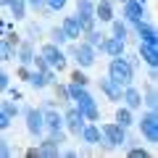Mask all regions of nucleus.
Here are the masks:
<instances>
[{
  "label": "nucleus",
  "instance_id": "1",
  "mask_svg": "<svg viewBox=\"0 0 158 158\" xmlns=\"http://www.w3.org/2000/svg\"><path fill=\"white\" fill-rule=\"evenodd\" d=\"M66 56H71L74 61L79 63V69H90V66H95V48L90 45V42H85V40H74V45H69L66 50Z\"/></svg>",
  "mask_w": 158,
  "mask_h": 158
},
{
  "label": "nucleus",
  "instance_id": "2",
  "mask_svg": "<svg viewBox=\"0 0 158 158\" xmlns=\"http://www.w3.org/2000/svg\"><path fill=\"white\" fill-rule=\"evenodd\" d=\"M108 77H111L116 85L127 87V85H132V79H135V69L127 63L124 56H118V58H113V61L108 63Z\"/></svg>",
  "mask_w": 158,
  "mask_h": 158
},
{
  "label": "nucleus",
  "instance_id": "3",
  "mask_svg": "<svg viewBox=\"0 0 158 158\" xmlns=\"http://www.w3.org/2000/svg\"><path fill=\"white\" fill-rule=\"evenodd\" d=\"M40 56L45 58V63L53 69V71H63V69H66V53H63V48L56 45V42H48V45H42Z\"/></svg>",
  "mask_w": 158,
  "mask_h": 158
},
{
  "label": "nucleus",
  "instance_id": "4",
  "mask_svg": "<svg viewBox=\"0 0 158 158\" xmlns=\"http://www.w3.org/2000/svg\"><path fill=\"white\" fill-rule=\"evenodd\" d=\"M77 19L82 24V34L95 29L98 19H95V0H77Z\"/></svg>",
  "mask_w": 158,
  "mask_h": 158
},
{
  "label": "nucleus",
  "instance_id": "5",
  "mask_svg": "<svg viewBox=\"0 0 158 158\" xmlns=\"http://www.w3.org/2000/svg\"><path fill=\"white\" fill-rule=\"evenodd\" d=\"M100 132H103V140L108 142L111 148H121L127 142V129L116 121H108V124H100Z\"/></svg>",
  "mask_w": 158,
  "mask_h": 158
},
{
  "label": "nucleus",
  "instance_id": "6",
  "mask_svg": "<svg viewBox=\"0 0 158 158\" xmlns=\"http://www.w3.org/2000/svg\"><path fill=\"white\" fill-rule=\"evenodd\" d=\"M66 142V137H63V132L58 129V132H50V137L48 140H42L37 145V156H61V145Z\"/></svg>",
  "mask_w": 158,
  "mask_h": 158
},
{
  "label": "nucleus",
  "instance_id": "7",
  "mask_svg": "<svg viewBox=\"0 0 158 158\" xmlns=\"http://www.w3.org/2000/svg\"><path fill=\"white\" fill-rule=\"evenodd\" d=\"M140 132L148 142H158V116H156V111L148 108V113L140 118Z\"/></svg>",
  "mask_w": 158,
  "mask_h": 158
},
{
  "label": "nucleus",
  "instance_id": "8",
  "mask_svg": "<svg viewBox=\"0 0 158 158\" xmlns=\"http://www.w3.org/2000/svg\"><path fill=\"white\" fill-rule=\"evenodd\" d=\"M24 118H27V132L32 137H40L45 132V124H42V111L40 108H24Z\"/></svg>",
  "mask_w": 158,
  "mask_h": 158
},
{
  "label": "nucleus",
  "instance_id": "9",
  "mask_svg": "<svg viewBox=\"0 0 158 158\" xmlns=\"http://www.w3.org/2000/svg\"><path fill=\"white\" fill-rule=\"evenodd\" d=\"M79 137H82V140H85L87 145H103L106 150H111V145H108V142L103 140V132H100V127H98L95 121H90V124H85V127H82Z\"/></svg>",
  "mask_w": 158,
  "mask_h": 158
},
{
  "label": "nucleus",
  "instance_id": "10",
  "mask_svg": "<svg viewBox=\"0 0 158 158\" xmlns=\"http://www.w3.org/2000/svg\"><path fill=\"white\" fill-rule=\"evenodd\" d=\"M63 127H66L71 135L79 137V132H82V127H85V116H82V111H79L77 106L66 108V113H63Z\"/></svg>",
  "mask_w": 158,
  "mask_h": 158
},
{
  "label": "nucleus",
  "instance_id": "11",
  "mask_svg": "<svg viewBox=\"0 0 158 158\" xmlns=\"http://www.w3.org/2000/svg\"><path fill=\"white\" fill-rule=\"evenodd\" d=\"M42 124H45L48 132L63 129V113L56 111V108H50V106H45V108H42Z\"/></svg>",
  "mask_w": 158,
  "mask_h": 158
},
{
  "label": "nucleus",
  "instance_id": "12",
  "mask_svg": "<svg viewBox=\"0 0 158 158\" xmlns=\"http://www.w3.org/2000/svg\"><path fill=\"white\" fill-rule=\"evenodd\" d=\"M100 48L106 56H111V58H118V56H124V50H127V45H124V40H118V37H106V40H100Z\"/></svg>",
  "mask_w": 158,
  "mask_h": 158
},
{
  "label": "nucleus",
  "instance_id": "13",
  "mask_svg": "<svg viewBox=\"0 0 158 158\" xmlns=\"http://www.w3.org/2000/svg\"><path fill=\"white\" fill-rule=\"evenodd\" d=\"M98 85H100V92L108 98V100H113V103H118L121 100V92H124V87L121 85H116L111 77H106V79H98Z\"/></svg>",
  "mask_w": 158,
  "mask_h": 158
},
{
  "label": "nucleus",
  "instance_id": "14",
  "mask_svg": "<svg viewBox=\"0 0 158 158\" xmlns=\"http://www.w3.org/2000/svg\"><path fill=\"white\" fill-rule=\"evenodd\" d=\"M121 100H124V106L129 108V111H140V108H142V95H140V90H137V87H132V85L124 87Z\"/></svg>",
  "mask_w": 158,
  "mask_h": 158
},
{
  "label": "nucleus",
  "instance_id": "15",
  "mask_svg": "<svg viewBox=\"0 0 158 158\" xmlns=\"http://www.w3.org/2000/svg\"><path fill=\"white\" fill-rule=\"evenodd\" d=\"M132 24H135V29H137V34H140L142 42H150V45H156V42H158V37H156V27H153V24H148L145 19H140V21H132Z\"/></svg>",
  "mask_w": 158,
  "mask_h": 158
},
{
  "label": "nucleus",
  "instance_id": "16",
  "mask_svg": "<svg viewBox=\"0 0 158 158\" xmlns=\"http://www.w3.org/2000/svg\"><path fill=\"white\" fill-rule=\"evenodd\" d=\"M61 29H63V34H66V40H71V42L82 37V24H79L77 16H66L63 24H61Z\"/></svg>",
  "mask_w": 158,
  "mask_h": 158
},
{
  "label": "nucleus",
  "instance_id": "17",
  "mask_svg": "<svg viewBox=\"0 0 158 158\" xmlns=\"http://www.w3.org/2000/svg\"><path fill=\"white\" fill-rule=\"evenodd\" d=\"M50 82H53V69H48V71H37V69H34V71L29 74V85H32L34 90H45Z\"/></svg>",
  "mask_w": 158,
  "mask_h": 158
},
{
  "label": "nucleus",
  "instance_id": "18",
  "mask_svg": "<svg viewBox=\"0 0 158 158\" xmlns=\"http://www.w3.org/2000/svg\"><path fill=\"white\" fill-rule=\"evenodd\" d=\"M145 16V6L137 0H124V19L127 21H140Z\"/></svg>",
  "mask_w": 158,
  "mask_h": 158
},
{
  "label": "nucleus",
  "instance_id": "19",
  "mask_svg": "<svg viewBox=\"0 0 158 158\" xmlns=\"http://www.w3.org/2000/svg\"><path fill=\"white\" fill-rule=\"evenodd\" d=\"M95 19H100V24H111V19H113L111 0H98L95 3Z\"/></svg>",
  "mask_w": 158,
  "mask_h": 158
},
{
  "label": "nucleus",
  "instance_id": "20",
  "mask_svg": "<svg viewBox=\"0 0 158 158\" xmlns=\"http://www.w3.org/2000/svg\"><path fill=\"white\" fill-rule=\"evenodd\" d=\"M16 58L24 63V66H29V63H32V58H34V45H32V40H27V42H19V48H16Z\"/></svg>",
  "mask_w": 158,
  "mask_h": 158
},
{
  "label": "nucleus",
  "instance_id": "21",
  "mask_svg": "<svg viewBox=\"0 0 158 158\" xmlns=\"http://www.w3.org/2000/svg\"><path fill=\"white\" fill-rule=\"evenodd\" d=\"M140 58L148 63V66H158V53H156V45H150V42H140Z\"/></svg>",
  "mask_w": 158,
  "mask_h": 158
},
{
  "label": "nucleus",
  "instance_id": "22",
  "mask_svg": "<svg viewBox=\"0 0 158 158\" xmlns=\"http://www.w3.org/2000/svg\"><path fill=\"white\" fill-rule=\"evenodd\" d=\"M116 124H121V127H124V129H129V127L132 124H135V116H132V111H129V108H118V111H116Z\"/></svg>",
  "mask_w": 158,
  "mask_h": 158
},
{
  "label": "nucleus",
  "instance_id": "23",
  "mask_svg": "<svg viewBox=\"0 0 158 158\" xmlns=\"http://www.w3.org/2000/svg\"><path fill=\"white\" fill-rule=\"evenodd\" d=\"M8 8H11V13H13V19H16V21L27 19V0H11V3H8Z\"/></svg>",
  "mask_w": 158,
  "mask_h": 158
},
{
  "label": "nucleus",
  "instance_id": "24",
  "mask_svg": "<svg viewBox=\"0 0 158 158\" xmlns=\"http://www.w3.org/2000/svg\"><path fill=\"white\" fill-rule=\"evenodd\" d=\"M13 58H16V48L3 37L0 40V61H13Z\"/></svg>",
  "mask_w": 158,
  "mask_h": 158
},
{
  "label": "nucleus",
  "instance_id": "25",
  "mask_svg": "<svg viewBox=\"0 0 158 158\" xmlns=\"http://www.w3.org/2000/svg\"><path fill=\"white\" fill-rule=\"evenodd\" d=\"M145 103L148 108H150V111H156V106H158V95H156V82H150V85H148V90H145Z\"/></svg>",
  "mask_w": 158,
  "mask_h": 158
},
{
  "label": "nucleus",
  "instance_id": "26",
  "mask_svg": "<svg viewBox=\"0 0 158 158\" xmlns=\"http://www.w3.org/2000/svg\"><path fill=\"white\" fill-rule=\"evenodd\" d=\"M111 29H113V37H118V40H127V24H121L118 19H111Z\"/></svg>",
  "mask_w": 158,
  "mask_h": 158
},
{
  "label": "nucleus",
  "instance_id": "27",
  "mask_svg": "<svg viewBox=\"0 0 158 158\" xmlns=\"http://www.w3.org/2000/svg\"><path fill=\"white\" fill-rule=\"evenodd\" d=\"M0 111L6 113L8 118H16V116H19V106H16L13 100H3V103H0Z\"/></svg>",
  "mask_w": 158,
  "mask_h": 158
},
{
  "label": "nucleus",
  "instance_id": "28",
  "mask_svg": "<svg viewBox=\"0 0 158 158\" xmlns=\"http://www.w3.org/2000/svg\"><path fill=\"white\" fill-rule=\"evenodd\" d=\"M50 85H53V90H56V100H58V103H71V100H69L66 85H58V82H50Z\"/></svg>",
  "mask_w": 158,
  "mask_h": 158
},
{
  "label": "nucleus",
  "instance_id": "29",
  "mask_svg": "<svg viewBox=\"0 0 158 158\" xmlns=\"http://www.w3.org/2000/svg\"><path fill=\"white\" fill-rule=\"evenodd\" d=\"M50 42H56V45H66V42H69V40H66V34H63V29L61 27H53L50 29Z\"/></svg>",
  "mask_w": 158,
  "mask_h": 158
},
{
  "label": "nucleus",
  "instance_id": "30",
  "mask_svg": "<svg viewBox=\"0 0 158 158\" xmlns=\"http://www.w3.org/2000/svg\"><path fill=\"white\" fill-rule=\"evenodd\" d=\"M100 40H103V32H98V29H90V32H85V42H90L92 48L100 45Z\"/></svg>",
  "mask_w": 158,
  "mask_h": 158
},
{
  "label": "nucleus",
  "instance_id": "31",
  "mask_svg": "<svg viewBox=\"0 0 158 158\" xmlns=\"http://www.w3.org/2000/svg\"><path fill=\"white\" fill-rule=\"evenodd\" d=\"M71 82H77V85L87 87V82H90V79H87V74L82 71V69H74V71H71Z\"/></svg>",
  "mask_w": 158,
  "mask_h": 158
},
{
  "label": "nucleus",
  "instance_id": "32",
  "mask_svg": "<svg viewBox=\"0 0 158 158\" xmlns=\"http://www.w3.org/2000/svg\"><path fill=\"white\" fill-rule=\"evenodd\" d=\"M69 0H45V8L48 11H63Z\"/></svg>",
  "mask_w": 158,
  "mask_h": 158
},
{
  "label": "nucleus",
  "instance_id": "33",
  "mask_svg": "<svg viewBox=\"0 0 158 158\" xmlns=\"http://www.w3.org/2000/svg\"><path fill=\"white\" fill-rule=\"evenodd\" d=\"M32 66L37 69V71H48V69H50V66L45 63V58H42V56H37V53H34V58H32Z\"/></svg>",
  "mask_w": 158,
  "mask_h": 158
},
{
  "label": "nucleus",
  "instance_id": "34",
  "mask_svg": "<svg viewBox=\"0 0 158 158\" xmlns=\"http://www.w3.org/2000/svg\"><path fill=\"white\" fill-rule=\"evenodd\" d=\"M127 156H129V158H148L150 153H148L145 148H129V150H127Z\"/></svg>",
  "mask_w": 158,
  "mask_h": 158
},
{
  "label": "nucleus",
  "instance_id": "35",
  "mask_svg": "<svg viewBox=\"0 0 158 158\" xmlns=\"http://www.w3.org/2000/svg\"><path fill=\"white\" fill-rule=\"evenodd\" d=\"M27 6L32 8L34 13H40V11H48V8H45V0H27Z\"/></svg>",
  "mask_w": 158,
  "mask_h": 158
},
{
  "label": "nucleus",
  "instance_id": "36",
  "mask_svg": "<svg viewBox=\"0 0 158 158\" xmlns=\"http://www.w3.org/2000/svg\"><path fill=\"white\" fill-rule=\"evenodd\" d=\"M6 40L11 42L13 48H19V42H21V40H19V32H13V29H8V32H6Z\"/></svg>",
  "mask_w": 158,
  "mask_h": 158
},
{
  "label": "nucleus",
  "instance_id": "37",
  "mask_svg": "<svg viewBox=\"0 0 158 158\" xmlns=\"http://www.w3.org/2000/svg\"><path fill=\"white\" fill-rule=\"evenodd\" d=\"M29 74H32V71H29V66H24V63H21V66H19V71H16V77L24 79V82H29Z\"/></svg>",
  "mask_w": 158,
  "mask_h": 158
},
{
  "label": "nucleus",
  "instance_id": "38",
  "mask_svg": "<svg viewBox=\"0 0 158 158\" xmlns=\"http://www.w3.org/2000/svg\"><path fill=\"white\" fill-rule=\"evenodd\" d=\"M11 121H13V118H8V116H6V113L0 111V132H6V129H8V127H11Z\"/></svg>",
  "mask_w": 158,
  "mask_h": 158
},
{
  "label": "nucleus",
  "instance_id": "39",
  "mask_svg": "<svg viewBox=\"0 0 158 158\" xmlns=\"http://www.w3.org/2000/svg\"><path fill=\"white\" fill-rule=\"evenodd\" d=\"M11 153H13V150L8 148V142H6V140H0V158H8Z\"/></svg>",
  "mask_w": 158,
  "mask_h": 158
},
{
  "label": "nucleus",
  "instance_id": "40",
  "mask_svg": "<svg viewBox=\"0 0 158 158\" xmlns=\"http://www.w3.org/2000/svg\"><path fill=\"white\" fill-rule=\"evenodd\" d=\"M8 90V74L0 69V92H6Z\"/></svg>",
  "mask_w": 158,
  "mask_h": 158
},
{
  "label": "nucleus",
  "instance_id": "41",
  "mask_svg": "<svg viewBox=\"0 0 158 158\" xmlns=\"http://www.w3.org/2000/svg\"><path fill=\"white\" fill-rule=\"evenodd\" d=\"M6 32H8V24H6V21H0V34H6Z\"/></svg>",
  "mask_w": 158,
  "mask_h": 158
},
{
  "label": "nucleus",
  "instance_id": "42",
  "mask_svg": "<svg viewBox=\"0 0 158 158\" xmlns=\"http://www.w3.org/2000/svg\"><path fill=\"white\" fill-rule=\"evenodd\" d=\"M8 3H11V0H0V6H8Z\"/></svg>",
  "mask_w": 158,
  "mask_h": 158
},
{
  "label": "nucleus",
  "instance_id": "43",
  "mask_svg": "<svg viewBox=\"0 0 158 158\" xmlns=\"http://www.w3.org/2000/svg\"><path fill=\"white\" fill-rule=\"evenodd\" d=\"M118 3H124V0H118Z\"/></svg>",
  "mask_w": 158,
  "mask_h": 158
}]
</instances>
